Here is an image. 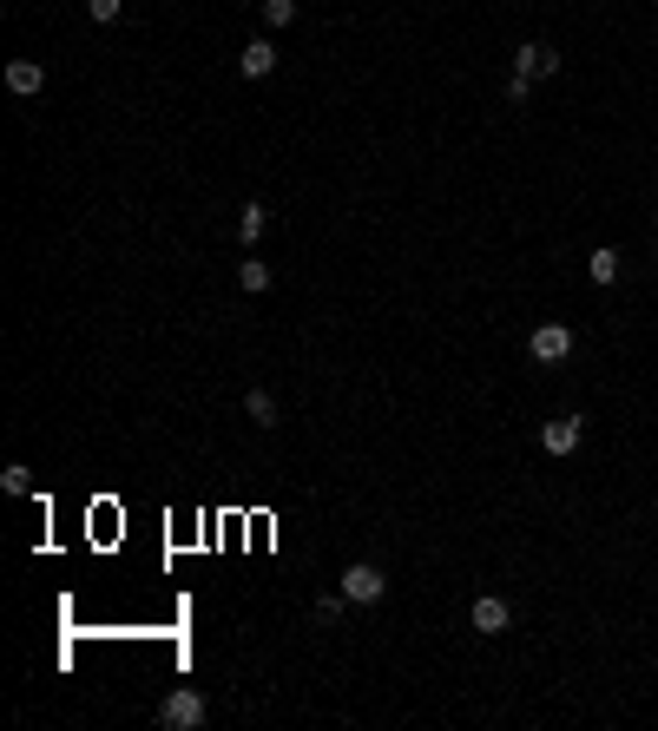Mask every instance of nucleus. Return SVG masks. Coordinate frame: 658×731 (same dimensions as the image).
I'll return each instance as SVG.
<instances>
[{
  "instance_id": "1",
  "label": "nucleus",
  "mask_w": 658,
  "mask_h": 731,
  "mask_svg": "<svg viewBox=\"0 0 658 731\" xmlns=\"http://www.w3.org/2000/svg\"><path fill=\"white\" fill-rule=\"evenodd\" d=\"M204 712H211V705H204V692L178 685L172 699L158 705V725H165V731H198V725H204Z\"/></svg>"
},
{
  "instance_id": "2",
  "label": "nucleus",
  "mask_w": 658,
  "mask_h": 731,
  "mask_svg": "<svg viewBox=\"0 0 658 731\" xmlns=\"http://www.w3.org/2000/svg\"><path fill=\"white\" fill-rule=\"evenodd\" d=\"M527 356L533 363H566V356H573V323H540V330L527 336Z\"/></svg>"
},
{
  "instance_id": "3",
  "label": "nucleus",
  "mask_w": 658,
  "mask_h": 731,
  "mask_svg": "<svg viewBox=\"0 0 658 731\" xmlns=\"http://www.w3.org/2000/svg\"><path fill=\"white\" fill-rule=\"evenodd\" d=\"M343 593H349V606H376L389 593V580H382V567L356 560V567H343Z\"/></svg>"
},
{
  "instance_id": "4",
  "label": "nucleus",
  "mask_w": 658,
  "mask_h": 731,
  "mask_svg": "<svg viewBox=\"0 0 658 731\" xmlns=\"http://www.w3.org/2000/svg\"><path fill=\"white\" fill-rule=\"evenodd\" d=\"M468 626L494 639V633H507V626H514V606H507L501 593H481V600H474V613H468Z\"/></svg>"
},
{
  "instance_id": "5",
  "label": "nucleus",
  "mask_w": 658,
  "mask_h": 731,
  "mask_svg": "<svg viewBox=\"0 0 658 731\" xmlns=\"http://www.w3.org/2000/svg\"><path fill=\"white\" fill-rule=\"evenodd\" d=\"M514 73L520 80H553V73H560V53L540 47V40H527V47H514Z\"/></svg>"
},
{
  "instance_id": "6",
  "label": "nucleus",
  "mask_w": 658,
  "mask_h": 731,
  "mask_svg": "<svg viewBox=\"0 0 658 731\" xmlns=\"http://www.w3.org/2000/svg\"><path fill=\"white\" fill-rule=\"evenodd\" d=\"M580 435H586L580 415H553L547 429H540V448H547V455H573V448H580Z\"/></svg>"
},
{
  "instance_id": "7",
  "label": "nucleus",
  "mask_w": 658,
  "mask_h": 731,
  "mask_svg": "<svg viewBox=\"0 0 658 731\" xmlns=\"http://www.w3.org/2000/svg\"><path fill=\"white\" fill-rule=\"evenodd\" d=\"M237 73H244V80H264V73H277V47H270V40H251V47L237 53Z\"/></svg>"
},
{
  "instance_id": "8",
  "label": "nucleus",
  "mask_w": 658,
  "mask_h": 731,
  "mask_svg": "<svg viewBox=\"0 0 658 731\" xmlns=\"http://www.w3.org/2000/svg\"><path fill=\"white\" fill-rule=\"evenodd\" d=\"M40 86H47V66H40V60H14V66H7V93L33 99Z\"/></svg>"
},
{
  "instance_id": "9",
  "label": "nucleus",
  "mask_w": 658,
  "mask_h": 731,
  "mask_svg": "<svg viewBox=\"0 0 658 731\" xmlns=\"http://www.w3.org/2000/svg\"><path fill=\"white\" fill-rule=\"evenodd\" d=\"M244 415H251L257 429H277V396H270V389H251V396H244Z\"/></svg>"
},
{
  "instance_id": "10",
  "label": "nucleus",
  "mask_w": 658,
  "mask_h": 731,
  "mask_svg": "<svg viewBox=\"0 0 658 731\" xmlns=\"http://www.w3.org/2000/svg\"><path fill=\"white\" fill-rule=\"evenodd\" d=\"M264 224H270V211H264V205H244V211H237V238L257 244V238H264Z\"/></svg>"
},
{
  "instance_id": "11",
  "label": "nucleus",
  "mask_w": 658,
  "mask_h": 731,
  "mask_svg": "<svg viewBox=\"0 0 658 731\" xmlns=\"http://www.w3.org/2000/svg\"><path fill=\"white\" fill-rule=\"evenodd\" d=\"M586 277L593 284H619V251H593L586 257Z\"/></svg>"
},
{
  "instance_id": "12",
  "label": "nucleus",
  "mask_w": 658,
  "mask_h": 731,
  "mask_svg": "<svg viewBox=\"0 0 658 731\" xmlns=\"http://www.w3.org/2000/svg\"><path fill=\"white\" fill-rule=\"evenodd\" d=\"M237 284L251 290V297H257V290H270V264H257V257H244V264H237Z\"/></svg>"
},
{
  "instance_id": "13",
  "label": "nucleus",
  "mask_w": 658,
  "mask_h": 731,
  "mask_svg": "<svg viewBox=\"0 0 658 731\" xmlns=\"http://www.w3.org/2000/svg\"><path fill=\"white\" fill-rule=\"evenodd\" d=\"M343 606H349V593H323V600H316V620L336 626V620H343Z\"/></svg>"
},
{
  "instance_id": "14",
  "label": "nucleus",
  "mask_w": 658,
  "mask_h": 731,
  "mask_svg": "<svg viewBox=\"0 0 658 731\" xmlns=\"http://www.w3.org/2000/svg\"><path fill=\"white\" fill-rule=\"evenodd\" d=\"M264 20L270 27H290L297 20V0H264Z\"/></svg>"
},
{
  "instance_id": "15",
  "label": "nucleus",
  "mask_w": 658,
  "mask_h": 731,
  "mask_svg": "<svg viewBox=\"0 0 658 731\" xmlns=\"http://www.w3.org/2000/svg\"><path fill=\"white\" fill-rule=\"evenodd\" d=\"M0 481H7V494H27V488H33V475H27V461H7V475H0Z\"/></svg>"
},
{
  "instance_id": "16",
  "label": "nucleus",
  "mask_w": 658,
  "mask_h": 731,
  "mask_svg": "<svg viewBox=\"0 0 658 731\" xmlns=\"http://www.w3.org/2000/svg\"><path fill=\"white\" fill-rule=\"evenodd\" d=\"M119 7H126V0H86V14H93L99 27H106V20H119Z\"/></svg>"
}]
</instances>
